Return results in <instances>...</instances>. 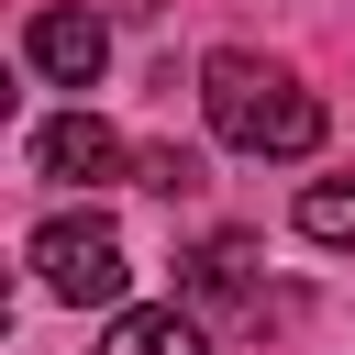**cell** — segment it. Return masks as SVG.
<instances>
[{"mask_svg":"<svg viewBox=\"0 0 355 355\" xmlns=\"http://www.w3.org/2000/svg\"><path fill=\"white\" fill-rule=\"evenodd\" d=\"M200 111H211V133L233 155H311L322 144V100L266 55H211L200 67Z\"/></svg>","mask_w":355,"mask_h":355,"instance_id":"obj_1","label":"cell"},{"mask_svg":"<svg viewBox=\"0 0 355 355\" xmlns=\"http://www.w3.org/2000/svg\"><path fill=\"white\" fill-rule=\"evenodd\" d=\"M33 277H44V300L122 311V277H133V255H122V233H111L100 211H55V222L33 233Z\"/></svg>","mask_w":355,"mask_h":355,"instance_id":"obj_2","label":"cell"},{"mask_svg":"<svg viewBox=\"0 0 355 355\" xmlns=\"http://www.w3.org/2000/svg\"><path fill=\"white\" fill-rule=\"evenodd\" d=\"M22 55H33V78H55V89H100V67H111V22L78 11V0H55V11L22 22Z\"/></svg>","mask_w":355,"mask_h":355,"instance_id":"obj_3","label":"cell"},{"mask_svg":"<svg viewBox=\"0 0 355 355\" xmlns=\"http://www.w3.org/2000/svg\"><path fill=\"white\" fill-rule=\"evenodd\" d=\"M33 166H44V178H67V189H100V178H122V166H133V144H122L100 111H55V122L33 133Z\"/></svg>","mask_w":355,"mask_h":355,"instance_id":"obj_4","label":"cell"},{"mask_svg":"<svg viewBox=\"0 0 355 355\" xmlns=\"http://www.w3.org/2000/svg\"><path fill=\"white\" fill-rule=\"evenodd\" d=\"M100 355H211V333H200V311L155 300V311H111V344Z\"/></svg>","mask_w":355,"mask_h":355,"instance_id":"obj_5","label":"cell"},{"mask_svg":"<svg viewBox=\"0 0 355 355\" xmlns=\"http://www.w3.org/2000/svg\"><path fill=\"white\" fill-rule=\"evenodd\" d=\"M189 288H200V300H244V288H255V244H244V233H211V244L189 255Z\"/></svg>","mask_w":355,"mask_h":355,"instance_id":"obj_6","label":"cell"},{"mask_svg":"<svg viewBox=\"0 0 355 355\" xmlns=\"http://www.w3.org/2000/svg\"><path fill=\"white\" fill-rule=\"evenodd\" d=\"M300 233L311 244H355V178H311L300 189Z\"/></svg>","mask_w":355,"mask_h":355,"instance_id":"obj_7","label":"cell"},{"mask_svg":"<svg viewBox=\"0 0 355 355\" xmlns=\"http://www.w3.org/2000/svg\"><path fill=\"white\" fill-rule=\"evenodd\" d=\"M133 178L178 200V189H200V155H189V144H155V155H133Z\"/></svg>","mask_w":355,"mask_h":355,"instance_id":"obj_8","label":"cell"}]
</instances>
